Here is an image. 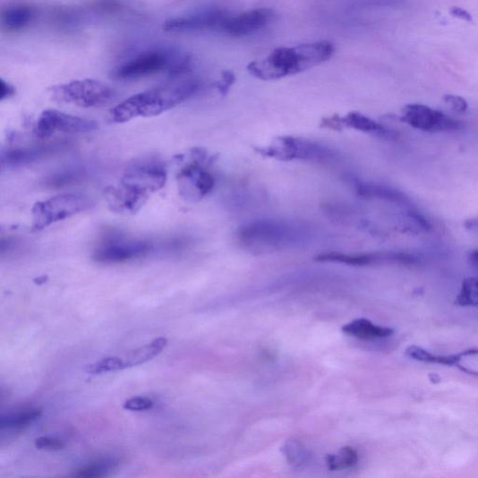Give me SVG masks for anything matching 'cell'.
I'll return each mask as SVG.
<instances>
[{
	"mask_svg": "<svg viewBox=\"0 0 478 478\" xmlns=\"http://www.w3.org/2000/svg\"><path fill=\"white\" fill-rule=\"evenodd\" d=\"M167 173L157 159H146L128 166L120 182L104 190L108 209L122 215L139 212L151 194L161 190L166 183Z\"/></svg>",
	"mask_w": 478,
	"mask_h": 478,
	"instance_id": "6da1fadb",
	"label": "cell"
},
{
	"mask_svg": "<svg viewBox=\"0 0 478 478\" xmlns=\"http://www.w3.org/2000/svg\"><path fill=\"white\" fill-rule=\"evenodd\" d=\"M202 83L187 79L149 90L125 99L108 115L112 123L124 124L139 117L158 116L197 95Z\"/></svg>",
	"mask_w": 478,
	"mask_h": 478,
	"instance_id": "7a4b0ae2",
	"label": "cell"
},
{
	"mask_svg": "<svg viewBox=\"0 0 478 478\" xmlns=\"http://www.w3.org/2000/svg\"><path fill=\"white\" fill-rule=\"evenodd\" d=\"M334 53L332 43L325 40L278 48L266 58L252 62L248 71L259 80L275 81L312 69L329 61Z\"/></svg>",
	"mask_w": 478,
	"mask_h": 478,
	"instance_id": "3957f363",
	"label": "cell"
},
{
	"mask_svg": "<svg viewBox=\"0 0 478 478\" xmlns=\"http://www.w3.org/2000/svg\"><path fill=\"white\" fill-rule=\"evenodd\" d=\"M237 241L251 251L267 252L295 247L306 241L308 235L301 226L280 220H256L238 229Z\"/></svg>",
	"mask_w": 478,
	"mask_h": 478,
	"instance_id": "277c9868",
	"label": "cell"
},
{
	"mask_svg": "<svg viewBox=\"0 0 478 478\" xmlns=\"http://www.w3.org/2000/svg\"><path fill=\"white\" fill-rule=\"evenodd\" d=\"M49 96L55 102L81 107H105L110 105L116 98L112 87L93 79L76 80L54 85L49 90Z\"/></svg>",
	"mask_w": 478,
	"mask_h": 478,
	"instance_id": "5b68a950",
	"label": "cell"
},
{
	"mask_svg": "<svg viewBox=\"0 0 478 478\" xmlns=\"http://www.w3.org/2000/svg\"><path fill=\"white\" fill-rule=\"evenodd\" d=\"M94 206L95 203L89 195L78 192L58 194L47 201L38 202L32 209V231L46 229L55 223L90 210Z\"/></svg>",
	"mask_w": 478,
	"mask_h": 478,
	"instance_id": "8992f818",
	"label": "cell"
},
{
	"mask_svg": "<svg viewBox=\"0 0 478 478\" xmlns=\"http://www.w3.org/2000/svg\"><path fill=\"white\" fill-rule=\"evenodd\" d=\"M257 153L280 161H312L329 163L338 158L329 146L294 137H280L268 147L256 148Z\"/></svg>",
	"mask_w": 478,
	"mask_h": 478,
	"instance_id": "52a82bcc",
	"label": "cell"
},
{
	"mask_svg": "<svg viewBox=\"0 0 478 478\" xmlns=\"http://www.w3.org/2000/svg\"><path fill=\"white\" fill-rule=\"evenodd\" d=\"M184 55L165 49H150L118 64L112 76L120 81H134L166 72L171 73Z\"/></svg>",
	"mask_w": 478,
	"mask_h": 478,
	"instance_id": "ba28073f",
	"label": "cell"
},
{
	"mask_svg": "<svg viewBox=\"0 0 478 478\" xmlns=\"http://www.w3.org/2000/svg\"><path fill=\"white\" fill-rule=\"evenodd\" d=\"M156 245L146 239L119 233L106 235L98 244L93 259L100 264H120L142 258L154 252Z\"/></svg>",
	"mask_w": 478,
	"mask_h": 478,
	"instance_id": "9c48e42d",
	"label": "cell"
},
{
	"mask_svg": "<svg viewBox=\"0 0 478 478\" xmlns=\"http://www.w3.org/2000/svg\"><path fill=\"white\" fill-rule=\"evenodd\" d=\"M205 159V151L202 149H195L190 154L189 161L178 173L179 192L186 201H199L214 188L213 176L203 167Z\"/></svg>",
	"mask_w": 478,
	"mask_h": 478,
	"instance_id": "30bf717a",
	"label": "cell"
},
{
	"mask_svg": "<svg viewBox=\"0 0 478 478\" xmlns=\"http://www.w3.org/2000/svg\"><path fill=\"white\" fill-rule=\"evenodd\" d=\"M315 260L318 262L337 263L353 267L379 265L414 266L420 264L418 256L400 252H377L358 254L328 252L316 256Z\"/></svg>",
	"mask_w": 478,
	"mask_h": 478,
	"instance_id": "8fae6325",
	"label": "cell"
},
{
	"mask_svg": "<svg viewBox=\"0 0 478 478\" xmlns=\"http://www.w3.org/2000/svg\"><path fill=\"white\" fill-rule=\"evenodd\" d=\"M98 127L97 122L47 110L39 115L34 127V135L38 140H47L57 133L78 134L92 132Z\"/></svg>",
	"mask_w": 478,
	"mask_h": 478,
	"instance_id": "7c38bea8",
	"label": "cell"
},
{
	"mask_svg": "<svg viewBox=\"0 0 478 478\" xmlns=\"http://www.w3.org/2000/svg\"><path fill=\"white\" fill-rule=\"evenodd\" d=\"M401 120L425 132H452L463 127V123L422 104L406 105L402 111Z\"/></svg>",
	"mask_w": 478,
	"mask_h": 478,
	"instance_id": "4fadbf2b",
	"label": "cell"
},
{
	"mask_svg": "<svg viewBox=\"0 0 478 478\" xmlns=\"http://www.w3.org/2000/svg\"><path fill=\"white\" fill-rule=\"evenodd\" d=\"M229 14L218 8H209L166 20L163 29L173 33L198 32L206 30H221L225 20Z\"/></svg>",
	"mask_w": 478,
	"mask_h": 478,
	"instance_id": "5bb4252c",
	"label": "cell"
},
{
	"mask_svg": "<svg viewBox=\"0 0 478 478\" xmlns=\"http://www.w3.org/2000/svg\"><path fill=\"white\" fill-rule=\"evenodd\" d=\"M69 147L66 141H57L48 144L18 147L3 150L2 168L12 170L24 167L32 163L56 155L59 151Z\"/></svg>",
	"mask_w": 478,
	"mask_h": 478,
	"instance_id": "9a60e30c",
	"label": "cell"
},
{
	"mask_svg": "<svg viewBox=\"0 0 478 478\" xmlns=\"http://www.w3.org/2000/svg\"><path fill=\"white\" fill-rule=\"evenodd\" d=\"M273 15V11L268 8L255 9L235 16L228 15L220 31L233 37L247 36L264 29Z\"/></svg>",
	"mask_w": 478,
	"mask_h": 478,
	"instance_id": "2e32d148",
	"label": "cell"
},
{
	"mask_svg": "<svg viewBox=\"0 0 478 478\" xmlns=\"http://www.w3.org/2000/svg\"><path fill=\"white\" fill-rule=\"evenodd\" d=\"M321 125L333 130H342L343 128H352L357 132L375 135L381 138L392 139L396 134L392 130L359 113H351L344 117L337 115L325 118Z\"/></svg>",
	"mask_w": 478,
	"mask_h": 478,
	"instance_id": "e0dca14e",
	"label": "cell"
},
{
	"mask_svg": "<svg viewBox=\"0 0 478 478\" xmlns=\"http://www.w3.org/2000/svg\"><path fill=\"white\" fill-rule=\"evenodd\" d=\"M354 187L357 194L365 200H379L404 206L410 205L405 193L393 187L359 181L354 182Z\"/></svg>",
	"mask_w": 478,
	"mask_h": 478,
	"instance_id": "ac0fdd59",
	"label": "cell"
},
{
	"mask_svg": "<svg viewBox=\"0 0 478 478\" xmlns=\"http://www.w3.org/2000/svg\"><path fill=\"white\" fill-rule=\"evenodd\" d=\"M90 175L89 166L72 165L53 172L43 181L42 184L49 189H58L84 182Z\"/></svg>",
	"mask_w": 478,
	"mask_h": 478,
	"instance_id": "d6986e66",
	"label": "cell"
},
{
	"mask_svg": "<svg viewBox=\"0 0 478 478\" xmlns=\"http://www.w3.org/2000/svg\"><path fill=\"white\" fill-rule=\"evenodd\" d=\"M342 332L347 336L363 339L377 340L389 337L394 335L392 329L374 324L367 319H357L343 326Z\"/></svg>",
	"mask_w": 478,
	"mask_h": 478,
	"instance_id": "ffe728a7",
	"label": "cell"
},
{
	"mask_svg": "<svg viewBox=\"0 0 478 478\" xmlns=\"http://www.w3.org/2000/svg\"><path fill=\"white\" fill-rule=\"evenodd\" d=\"M167 345V339L158 337L150 343L127 353L123 357L124 369L143 364L158 356Z\"/></svg>",
	"mask_w": 478,
	"mask_h": 478,
	"instance_id": "44dd1931",
	"label": "cell"
},
{
	"mask_svg": "<svg viewBox=\"0 0 478 478\" xmlns=\"http://www.w3.org/2000/svg\"><path fill=\"white\" fill-rule=\"evenodd\" d=\"M35 16V9L29 5L18 4L11 6L3 13V27L9 31L21 30L30 25Z\"/></svg>",
	"mask_w": 478,
	"mask_h": 478,
	"instance_id": "7402d4cb",
	"label": "cell"
},
{
	"mask_svg": "<svg viewBox=\"0 0 478 478\" xmlns=\"http://www.w3.org/2000/svg\"><path fill=\"white\" fill-rule=\"evenodd\" d=\"M405 355L412 360L431 364H441L447 366H454L457 364L458 354L440 355L432 354L423 347L413 345L409 346L405 350Z\"/></svg>",
	"mask_w": 478,
	"mask_h": 478,
	"instance_id": "603a6c76",
	"label": "cell"
},
{
	"mask_svg": "<svg viewBox=\"0 0 478 478\" xmlns=\"http://www.w3.org/2000/svg\"><path fill=\"white\" fill-rule=\"evenodd\" d=\"M41 409L31 408L24 411L13 413L7 416H3L0 421L2 430H23L40 418Z\"/></svg>",
	"mask_w": 478,
	"mask_h": 478,
	"instance_id": "cb8c5ba5",
	"label": "cell"
},
{
	"mask_svg": "<svg viewBox=\"0 0 478 478\" xmlns=\"http://www.w3.org/2000/svg\"><path fill=\"white\" fill-rule=\"evenodd\" d=\"M359 456L357 451L352 447L341 448L337 454L329 455L326 457L329 467L331 471L349 469L358 463Z\"/></svg>",
	"mask_w": 478,
	"mask_h": 478,
	"instance_id": "d4e9b609",
	"label": "cell"
},
{
	"mask_svg": "<svg viewBox=\"0 0 478 478\" xmlns=\"http://www.w3.org/2000/svg\"><path fill=\"white\" fill-rule=\"evenodd\" d=\"M455 303L460 307H478V277H467L464 280Z\"/></svg>",
	"mask_w": 478,
	"mask_h": 478,
	"instance_id": "484cf974",
	"label": "cell"
},
{
	"mask_svg": "<svg viewBox=\"0 0 478 478\" xmlns=\"http://www.w3.org/2000/svg\"><path fill=\"white\" fill-rule=\"evenodd\" d=\"M115 460H103L81 466L74 473L79 477H102L112 472L118 466Z\"/></svg>",
	"mask_w": 478,
	"mask_h": 478,
	"instance_id": "4316f807",
	"label": "cell"
},
{
	"mask_svg": "<svg viewBox=\"0 0 478 478\" xmlns=\"http://www.w3.org/2000/svg\"><path fill=\"white\" fill-rule=\"evenodd\" d=\"M287 461L295 466L303 465L310 460V453L298 440H288L282 448Z\"/></svg>",
	"mask_w": 478,
	"mask_h": 478,
	"instance_id": "83f0119b",
	"label": "cell"
},
{
	"mask_svg": "<svg viewBox=\"0 0 478 478\" xmlns=\"http://www.w3.org/2000/svg\"><path fill=\"white\" fill-rule=\"evenodd\" d=\"M124 371L120 356L107 357L85 367V372L92 375Z\"/></svg>",
	"mask_w": 478,
	"mask_h": 478,
	"instance_id": "f1b7e54d",
	"label": "cell"
},
{
	"mask_svg": "<svg viewBox=\"0 0 478 478\" xmlns=\"http://www.w3.org/2000/svg\"><path fill=\"white\" fill-rule=\"evenodd\" d=\"M456 367L468 375L478 377V349L459 353V362Z\"/></svg>",
	"mask_w": 478,
	"mask_h": 478,
	"instance_id": "f546056e",
	"label": "cell"
},
{
	"mask_svg": "<svg viewBox=\"0 0 478 478\" xmlns=\"http://www.w3.org/2000/svg\"><path fill=\"white\" fill-rule=\"evenodd\" d=\"M35 447L39 450L58 451L64 449L66 444L58 439L41 437L35 440Z\"/></svg>",
	"mask_w": 478,
	"mask_h": 478,
	"instance_id": "4dcf8cb0",
	"label": "cell"
},
{
	"mask_svg": "<svg viewBox=\"0 0 478 478\" xmlns=\"http://www.w3.org/2000/svg\"><path fill=\"white\" fill-rule=\"evenodd\" d=\"M154 402L145 397L130 398L124 404V408L129 411H145L153 408Z\"/></svg>",
	"mask_w": 478,
	"mask_h": 478,
	"instance_id": "1f68e13d",
	"label": "cell"
},
{
	"mask_svg": "<svg viewBox=\"0 0 478 478\" xmlns=\"http://www.w3.org/2000/svg\"><path fill=\"white\" fill-rule=\"evenodd\" d=\"M443 98L445 103L448 105L456 113L464 114L468 110V103L462 97L455 95H446Z\"/></svg>",
	"mask_w": 478,
	"mask_h": 478,
	"instance_id": "d6a6232c",
	"label": "cell"
},
{
	"mask_svg": "<svg viewBox=\"0 0 478 478\" xmlns=\"http://www.w3.org/2000/svg\"><path fill=\"white\" fill-rule=\"evenodd\" d=\"M235 77L232 72L226 71L223 73V80L217 84V89L221 94L226 95L230 90V87L234 84Z\"/></svg>",
	"mask_w": 478,
	"mask_h": 478,
	"instance_id": "836d02e7",
	"label": "cell"
},
{
	"mask_svg": "<svg viewBox=\"0 0 478 478\" xmlns=\"http://www.w3.org/2000/svg\"><path fill=\"white\" fill-rule=\"evenodd\" d=\"M16 93L15 87L4 79L0 80V100L4 101L13 97Z\"/></svg>",
	"mask_w": 478,
	"mask_h": 478,
	"instance_id": "e575fe53",
	"label": "cell"
},
{
	"mask_svg": "<svg viewBox=\"0 0 478 478\" xmlns=\"http://www.w3.org/2000/svg\"><path fill=\"white\" fill-rule=\"evenodd\" d=\"M449 13L455 18L464 20L465 21H468V23H473V17L471 13L463 8L453 7L450 9Z\"/></svg>",
	"mask_w": 478,
	"mask_h": 478,
	"instance_id": "d590c367",
	"label": "cell"
},
{
	"mask_svg": "<svg viewBox=\"0 0 478 478\" xmlns=\"http://www.w3.org/2000/svg\"><path fill=\"white\" fill-rule=\"evenodd\" d=\"M468 262L474 266L478 268V250H474L468 253L467 256Z\"/></svg>",
	"mask_w": 478,
	"mask_h": 478,
	"instance_id": "8d00e7d4",
	"label": "cell"
}]
</instances>
